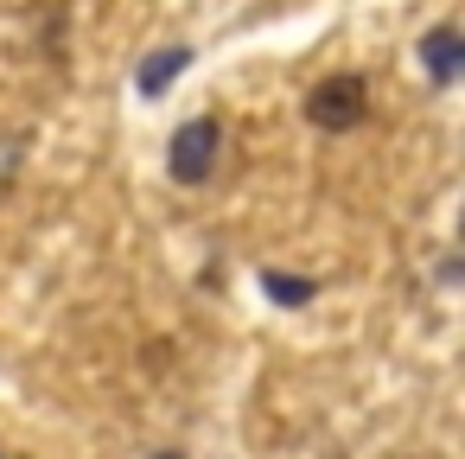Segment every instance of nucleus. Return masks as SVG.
<instances>
[{"label":"nucleus","mask_w":465,"mask_h":459,"mask_svg":"<svg viewBox=\"0 0 465 459\" xmlns=\"http://www.w3.org/2000/svg\"><path fill=\"white\" fill-rule=\"evenodd\" d=\"M363 109H370V90H363L357 71H338V77L312 84V96H306V122L325 128V135H351L363 122Z\"/></svg>","instance_id":"obj_1"},{"label":"nucleus","mask_w":465,"mask_h":459,"mask_svg":"<svg viewBox=\"0 0 465 459\" xmlns=\"http://www.w3.org/2000/svg\"><path fill=\"white\" fill-rule=\"evenodd\" d=\"M217 141H223V128H217L211 115L185 122V128L173 135V147H166V173H173L179 185H204L211 166H217Z\"/></svg>","instance_id":"obj_2"},{"label":"nucleus","mask_w":465,"mask_h":459,"mask_svg":"<svg viewBox=\"0 0 465 459\" xmlns=\"http://www.w3.org/2000/svg\"><path fill=\"white\" fill-rule=\"evenodd\" d=\"M420 65L433 71V84H452L459 65H465V39H459V26H433V33L420 39Z\"/></svg>","instance_id":"obj_3"},{"label":"nucleus","mask_w":465,"mask_h":459,"mask_svg":"<svg viewBox=\"0 0 465 459\" xmlns=\"http://www.w3.org/2000/svg\"><path fill=\"white\" fill-rule=\"evenodd\" d=\"M185 65H192V52H185V45H166V52H153V58L141 65V77H134V84H141V96H160V90H173V77H179Z\"/></svg>","instance_id":"obj_4"},{"label":"nucleus","mask_w":465,"mask_h":459,"mask_svg":"<svg viewBox=\"0 0 465 459\" xmlns=\"http://www.w3.org/2000/svg\"><path fill=\"white\" fill-rule=\"evenodd\" d=\"M262 287H268L281 306H306V300H312V281H300V274H281V268H262Z\"/></svg>","instance_id":"obj_5"},{"label":"nucleus","mask_w":465,"mask_h":459,"mask_svg":"<svg viewBox=\"0 0 465 459\" xmlns=\"http://www.w3.org/2000/svg\"><path fill=\"white\" fill-rule=\"evenodd\" d=\"M160 459H179V453H160Z\"/></svg>","instance_id":"obj_6"}]
</instances>
